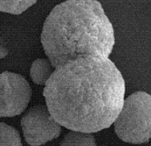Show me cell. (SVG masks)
Wrapping results in <instances>:
<instances>
[{
    "label": "cell",
    "mask_w": 151,
    "mask_h": 146,
    "mask_svg": "<svg viewBox=\"0 0 151 146\" xmlns=\"http://www.w3.org/2000/svg\"><path fill=\"white\" fill-rule=\"evenodd\" d=\"M126 83L109 58L78 56L54 69L43 96L54 120L74 131L109 128L121 111Z\"/></svg>",
    "instance_id": "1"
},
{
    "label": "cell",
    "mask_w": 151,
    "mask_h": 146,
    "mask_svg": "<svg viewBox=\"0 0 151 146\" xmlns=\"http://www.w3.org/2000/svg\"><path fill=\"white\" fill-rule=\"evenodd\" d=\"M114 31L99 1L69 0L56 5L43 24L41 44L56 67L78 56L107 59Z\"/></svg>",
    "instance_id": "2"
},
{
    "label": "cell",
    "mask_w": 151,
    "mask_h": 146,
    "mask_svg": "<svg viewBox=\"0 0 151 146\" xmlns=\"http://www.w3.org/2000/svg\"><path fill=\"white\" fill-rule=\"evenodd\" d=\"M116 134L123 142L142 144L151 137V96L139 91L123 102L121 111L114 121Z\"/></svg>",
    "instance_id": "3"
},
{
    "label": "cell",
    "mask_w": 151,
    "mask_h": 146,
    "mask_svg": "<svg viewBox=\"0 0 151 146\" xmlns=\"http://www.w3.org/2000/svg\"><path fill=\"white\" fill-rule=\"evenodd\" d=\"M31 96L32 89L24 76L7 71L0 74V118L23 113Z\"/></svg>",
    "instance_id": "4"
},
{
    "label": "cell",
    "mask_w": 151,
    "mask_h": 146,
    "mask_svg": "<svg viewBox=\"0 0 151 146\" xmlns=\"http://www.w3.org/2000/svg\"><path fill=\"white\" fill-rule=\"evenodd\" d=\"M26 142L31 146H40L57 139L61 134V126L54 120L45 105L30 108L21 120Z\"/></svg>",
    "instance_id": "5"
},
{
    "label": "cell",
    "mask_w": 151,
    "mask_h": 146,
    "mask_svg": "<svg viewBox=\"0 0 151 146\" xmlns=\"http://www.w3.org/2000/svg\"><path fill=\"white\" fill-rule=\"evenodd\" d=\"M53 72V66L49 59L37 58L32 64L30 76L35 84L45 86Z\"/></svg>",
    "instance_id": "6"
},
{
    "label": "cell",
    "mask_w": 151,
    "mask_h": 146,
    "mask_svg": "<svg viewBox=\"0 0 151 146\" xmlns=\"http://www.w3.org/2000/svg\"><path fill=\"white\" fill-rule=\"evenodd\" d=\"M60 146H96V142L92 134L71 131L64 137Z\"/></svg>",
    "instance_id": "7"
},
{
    "label": "cell",
    "mask_w": 151,
    "mask_h": 146,
    "mask_svg": "<svg viewBox=\"0 0 151 146\" xmlns=\"http://www.w3.org/2000/svg\"><path fill=\"white\" fill-rule=\"evenodd\" d=\"M0 146H22L19 132L4 123H0Z\"/></svg>",
    "instance_id": "8"
},
{
    "label": "cell",
    "mask_w": 151,
    "mask_h": 146,
    "mask_svg": "<svg viewBox=\"0 0 151 146\" xmlns=\"http://www.w3.org/2000/svg\"><path fill=\"white\" fill-rule=\"evenodd\" d=\"M37 1H0V11L11 14L19 15L23 13L29 7Z\"/></svg>",
    "instance_id": "9"
},
{
    "label": "cell",
    "mask_w": 151,
    "mask_h": 146,
    "mask_svg": "<svg viewBox=\"0 0 151 146\" xmlns=\"http://www.w3.org/2000/svg\"><path fill=\"white\" fill-rule=\"evenodd\" d=\"M7 54H8L7 48L4 45H3V44L0 43V59L5 58Z\"/></svg>",
    "instance_id": "10"
},
{
    "label": "cell",
    "mask_w": 151,
    "mask_h": 146,
    "mask_svg": "<svg viewBox=\"0 0 151 146\" xmlns=\"http://www.w3.org/2000/svg\"><path fill=\"white\" fill-rule=\"evenodd\" d=\"M101 146H106V145H101Z\"/></svg>",
    "instance_id": "11"
}]
</instances>
